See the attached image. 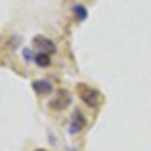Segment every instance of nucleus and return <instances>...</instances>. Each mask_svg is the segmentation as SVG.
Instances as JSON below:
<instances>
[{"instance_id": "20e7f679", "label": "nucleus", "mask_w": 151, "mask_h": 151, "mask_svg": "<svg viewBox=\"0 0 151 151\" xmlns=\"http://www.w3.org/2000/svg\"><path fill=\"white\" fill-rule=\"evenodd\" d=\"M86 125V118L83 116V113L80 110H74L73 116H71V124H70V133L76 134L83 130V127Z\"/></svg>"}, {"instance_id": "f03ea898", "label": "nucleus", "mask_w": 151, "mask_h": 151, "mask_svg": "<svg viewBox=\"0 0 151 151\" xmlns=\"http://www.w3.org/2000/svg\"><path fill=\"white\" fill-rule=\"evenodd\" d=\"M33 44L35 47L40 50V53H47V55H53L56 53V45L52 40L42 36V35H38L33 38Z\"/></svg>"}, {"instance_id": "1a4fd4ad", "label": "nucleus", "mask_w": 151, "mask_h": 151, "mask_svg": "<svg viewBox=\"0 0 151 151\" xmlns=\"http://www.w3.org/2000/svg\"><path fill=\"white\" fill-rule=\"evenodd\" d=\"M36 151H47V150H36Z\"/></svg>"}, {"instance_id": "423d86ee", "label": "nucleus", "mask_w": 151, "mask_h": 151, "mask_svg": "<svg viewBox=\"0 0 151 151\" xmlns=\"http://www.w3.org/2000/svg\"><path fill=\"white\" fill-rule=\"evenodd\" d=\"M73 14L76 15V18L79 21H85L88 18V11L83 5H74L73 6Z\"/></svg>"}, {"instance_id": "7ed1b4c3", "label": "nucleus", "mask_w": 151, "mask_h": 151, "mask_svg": "<svg viewBox=\"0 0 151 151\" xmlns=\"http://www.w3.org/2000/svg\"><path fill=\"white\" fill-rule=\"evenodd\" d=\"M71 103V97L67 91L64 89H60L58 92V95L50 101V109H55V110H62V109H65L68 104Z\"/></svg>"}, {"instance_id": "f257e3e1", "label": "nucleus", "mask_w": 151, "mask_h": 151, "mask_svg": "<svg viewBox=\"0 0 151 151\" xmlns=\"http://www.w3.org/2000/svg\"><path fill=\"white\" fill-rule=\"evenodd\" d=\"M77 92L80 95V98L88 104V106H97L98 100H100V94L97 89H92V88L86 86V85H77Z\"/></svg>"}, {"instance_id": "0eeeda50", "label": "nucleus", "mask_w": 151, "mask_h": 151, "mask_svg": "<svg viewBox=\"0 0 151 151\" xmlns=\"http://www.w3.org/2000/svg\"><path fill=\"white\" fill-rule=\"evenodd\" d=\"M50 55H47V53H38V55H35V64L38 65V67H42V68H45V67H48L50 65Z\"/></svg>"}, {"instance_id": "6e6552de", "label": "nucleus", "mask_w": 151, "mask_h": 151, "mask_svg": "<svg viewBox=\"0 0 151 151\" xmlns=\"http://www.w3.org/2000/svg\"><path fill=\"white\" fill-rule=\"evenodd\" d=\"M23 55H24V59H26V60H32V59L35 60V56H32L33 53L30 52L29 48H24V50H23Z\"/></svg>"}, {"instance_id": "39448f33", "label": "nucleus", "mask_w": 151, "mask_h": 151, "mask_svg": "<svg viewBox=\"0 0 151 151\" xmlns=\"http://www.w3.org/2000/svg\"><path fill=\"white\" fill-rule=\"evenodd\" d=\"M33 89L38 94H50L53 91V86H52V83H50L48 80L42 79V80H36L33 83Z\"/></svg>"}]
</instances>
